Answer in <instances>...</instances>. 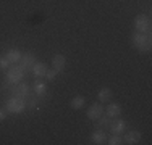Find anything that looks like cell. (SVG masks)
I'll list each match as a JSON object with an SVG mask.
<instances>
[{"label":"cell","mask_w":152,"mask_h":145,"mask_svg":"<svg viewBox=\"0 0 152 145\" xmlns=\"http://www.w3.org/2000/svg\"><path fill=\"white\" fill-rule=\"evenodd\" d=\"M131 44L141 53H147L151 50V36L144 34V32H136L134 31L131 36Z\"/></svg>","instance_id":"obj_1"},{"label":"cell","mask_w":152,"mask_h":145,"mask_svg":"<svg viewBox=\"0 0 152 145\" xmlns=\"http://www.w3.org/2000/svg\"><path fill=\"white\" fill-rule=\"evenodd\" d=\"M5 110H7V113H15V115L23 113L26 110V102H24V99H18V97L13 95L7 100Z\"/></svg>","instance_id":"obj_2"},{"label":"cell","mask_w":152,"mask_h":145,"mask_svg":"<svg viewBox=\"0 0 152 145\" xmlns=\"http://www.w3.org/2000/svg\"><path fill=\"white\" fill-rule=\"evenodd\" d=\"M24 78V70L21 68V65H12V66L7 70V82L8 84H18L21 82Z\"/></svg>","instance_id":"obj_3"},{"label":"cell","mask_w":152,"mask_h":145,"mask_svg":"<svg viewBox=\"0 0 152 145\" xmlns=\"http://www.w3.org/2000/svg\"><path fill=\"white\" fill-rule=\"evenodd\" d=\"M134 31L144 32V34H149L151 32V20L147 14H137L134 18Z\"/></svg>","instance_id":"obj_4"},{"label":"cell","mask_w":152,"mask_h":145,"mask_svg":"<svg viewBox=\"0 0 152 145\" xmlns=\"http://www.w3.org/2000/svg\"><path fill=\"white\" fill-rule=\"evenodd\" d=\"M108 129H110L112 134H117V136H121L123 132L126 130V121L121 118H112L110 119V124H108Z\"/></svg>","instance_id":"obj_5"},{"label":"cell","mask_w":152,"mask_h":145,"mask_svg":"<svg viewBox=\"0 0 152 145\" xmlns=\"http://www.w3.org/2000/svg\"><path fill=\"white\" fill-rule=\"evenodd\" d=\"M86 115H88V118L91 119V121H96V119H99L100 116L104 115V105L100 103V102H97V103H92L91 107L88 108Z\"/></svg>","instance_id":"obj_6"},{"label":"cell","mask_w":152,"mask_h":145,"mask_svg":"<svg viewBox=\"0 0 152 145\" xmlns=\"http://www.w3.org/2000/svg\"><path fill=\"white\" fill-rule=\"evenodd\" d=\"M13 95L18 97V99H28V97H29V86L23 81L18 82V84H15V87H13Z\"/></svg>","instance_id":"obj_7"},{"label":"cell","mask_w":152,"mask_h":145,"mask_svg":"<svg viewBox=\"0 0 152 145\" xmlns=\"http://www.w3.org/2000/svg\"><path fill=\"white\" fill-rule=\"evenodd\" d=\"M141 132L139 130H128L125 132V137H123V144H128V145H136L141 142Z\"/></svg>","instance_id":"obj_8"},{"label":"cell","mask_w":152,"mask_h":145,"mask_svg":"<svg viewBox=\"0 0 152 145\" xmlns=\"http://www.w3.org/2000/svg\"><path fill=\"white\" fill-rule=\"evenodd\" d=\"M65 65H66V58H65V55H61V53L53 55V58H52V68H53L57 72H61V71H63V70H65Z\"/></svg>","instance_id":"obj_9"},{"label":"cell","mask_w":152,"mask_h":145,"mask_svg":"<svg viewBox=\"0 0 152 145\" xmlns=\"http://www.w3.org/2000/svg\"><path fill=\"white\" fill-rule=\"evenodd\" d=\"M20 63H21V68H23V70L28 72V71H31V70H32V66H34V63H36V57L32 55V53H26L24 57H21Z\"/></svg>","instance_id":"obj_10"},{"label":"cell","mask_w":152,"mask_h":145,"mask_svg":"<svg viewBox=\"0 0 152 145\" xmlns=\"http://www.w3.org/2000/svg\"><path fill=\"white\" fill-rule=\"evenodd\" d=\"M47 70H49V68H47V63H44V61H36L31 71H32V74H34L36 78H44Z\"/></svg>","instance_id":"obj_11"},{"label":"cell","mask_w":152,"mask_h":145,"mask_svg":"<svg viewBox=\"0 0 152 145\" xmlns=\"http://www.w3.org/2000/svg\"><path fill=\"white\" fill-rule=\"evenodd\" d=\"M91 140H92V144H96V145L105 144V142H107V134L104 132L102 129H96V130L91 134Z\"/></svg>","instance_id":"obj_12"},{"label":"cell","mask_w":152,"mask_h":145,"mask_svg":"<svg viewBox=\"0 0 152 145\" xmlns=\"http://www.w3.org/2000/svg\"><path fill=\"white\" fill-rule=\"evenodd\" d=\"M105 115H107L110 119L120 116V115H121V107H120V103H108L107 108H105Z\"/></svg>","instance_id":"obj_13"},{"label":"cell","mask_w":152,"mask_h":145,"mask_svg":"<svg viewBox=\"0 0 152 145\" xmlns=\"http://www.w3.org/2000/svg\"><path fill=\"white\" fill-rule=\"evenodd\" d=\"M21 57H23V55H21V52H20L18 49H10L8 52L5 53V58H7V60H8L12 65H16V63H20Z\"/></svg>","instance_id":"obj_14"},{"label":"cell","mask_w":152,"mask_h":145,"mask_svg":"<svg viewBox=\"0 0 152 145\" xmlns=\"http://www.w3.org/2000/svg\"><path fill=\"white\" fill-rule=\"evenodd\" d=\"M97 99H99L100 103H107V102L112 100V90L108 89V87H102V89L99 90V94H97Z\"/></svg>","instance_id":"obj_15"},{"label":"cell","mask_w":152,"mask_h":145,"mask_svg":"<svg viewBox=\"0 0 152 145\" xmlns=\"http://www.w3.org/2000/svg\"><path fill=\"white\" fill-rule=\"evenodd\" d=\"M84 105H86V99H84L83 95H76V97H73V99H71V102H70V107L73 108V110H81Z\"/></svg>","instance_id":"obj_16"},{"label":"cell","mask_w":152,"mask_h":145,"mask_svg":"<svg viewBox=\"0 0 152 145\" xmlns=\"http://www.w3.org/2000/svg\"><path fill=\"white\" fill-rule=\"evenodd\" d=\"M96 129H104V128H108V124H110V118L108 116H100L99 119H96Z\"/></svg>","instance_id":"obj_17"},{"label":"cell","mask_w":152,"mask_h":145,"mask_svg":"<svg viewBox=\"0 0 152 145\" xmlns=\"http://www.w3.org/2000/svg\"><path fill=\"white\" fill-rule=\"evenodd\" d=\"M45 90H47V87H45V84L42 81H36L34 82V94L37 97H42L45 94Z\"/></svg>","instance_id":"obj_18"},{"label":"cell","mask_w":152,"mask_h":145,"mask_svg":"<svg viewBox=\"0 0 152 145\" xmlns=\"http://www.w3.org/2000/svg\"><path fill=\"white\" fill-rule=\"evenodd\" d=\"M105 144H108V145H121L123 144V137L117 136V134H112V137H110V139H107Z\"/></svg>","instance_id":"obj_19"},{"label":"cell","mask_w":152,"mask_h":145,"mask_svg":"<svg viewBox=\"0 0 152 145\" xmlns=\"http://www.w3.org/2000/svg\"><path fill=\"white\" fill-rule=\"evenodd\" d=\"M10 66H12V63H10V61L7 60L5 57H0V70L7 71V70H8Z\"/></svg>","instance_id":"obj_20"},{"label":"cell","mask_w":152,"mask_h":145,"mask_svg":"<svg viewBox=\"0 0 152 145\" xmlns=\"http://www.w3.org/2000/svg\"><path fill=\"white\" fill-rule=\"evenodd\" d=\"M55 76H57V71L52 68V70H47L44 78H47V81H53V79H55Z\"/></svg>","instance_id":"obj_21"},{"label":"cell","mask_w":152,"mask_h":145,"mask_svg":"<svg viewBox=\"0 0 152 145\" xmlns=\"http://www.w3.org/2000/svg\"><path fill=\"white\" fill-rule=\"evenodd\" d=\"M36 103H37V100L32 97V99L28 100V103H26V108H29V110H32V108H36Z\"/></svg>","instance_id":"obj_22"},{"label":"cell","mask_w":152,"mask_h":145,"mask_svg":"<svg viewBox=\"0 0 152 145\" xmlns=\"http://www.w3.org/2000/svg\"><path fill=\"white\" fill-rule=\"evenodd\" d=\"M5 118H7V110L5 108H0V123L5 121Z\"/></svg>","instance_id":"obj_23"}]
</instances>
